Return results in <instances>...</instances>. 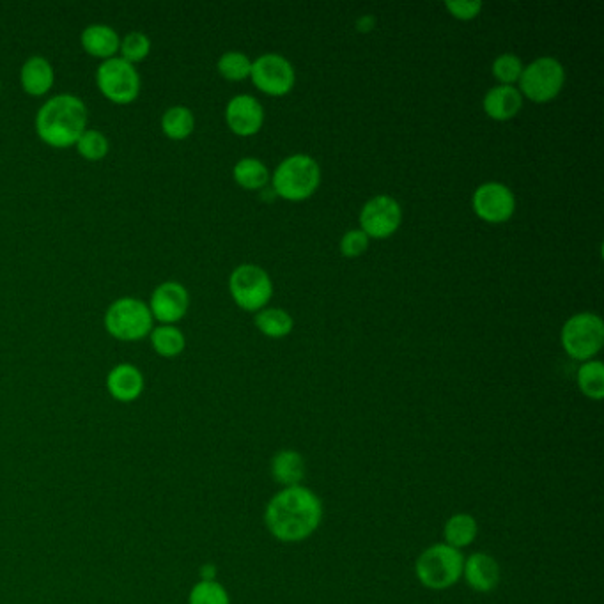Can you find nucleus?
<instances>
[{
    "label": "nucleus",
    "mask_w": 604,
    "mask_h": 604,
    "mask_svg": "<svg viewBox=\"0 0 604 604\" xmlns=\"http://www.w3.org/2000/svg\"><path fill=\"white\" fill-rule=\"evenodd\" d=\"M323 521V502L305 486L284 488L268 502L264 523L270 534L282 543L309 539Z\"/></svg>",
    "instance_id": "1"
},
{
    "label": "nucleus",
    "mask_w": 604,
    "mask_h": 604,
    "mask_svg": "<svg viewBox=\"0 0 604 604\" xmlns=\"http://www.w3.org/2000/svg\"><path fill=\"white\" fill-rule=\"evenodd\" d=\"M86 103L75 94L52 96L39 107L36 133L47 146L55 149L73 148L87 130Z\"/></svg>",
    "instance_id": "2"
},
{
    "label": "nucleus",
    "mask_w": 604,
    "mask_h": 604,
    "mask_svg": "<svg viewBox=\"0 0 604 604\" xmlns=\"http://www.w3.org/2000/svg\"><path fill=\"white\" fill-rule=\"evenodd\" d=\"M465 557L449 544L429 546L415 562L417 580L429 590H447L463 578Z\"/></svg>",
    "instance_id": "3"
},
{
    "label": "nucleus",
    "mask_w": 604,
    "mask_h": 604,
    "mask_svg": "<svg viewBox=\"0 0 604 604\" xmlns=\"http://www.w3.org/2000/svg\"><path fill=\"white\" fill-rule=\"evenodd\" d=\"M321 181L319 163L309 155L287 156L273 172V188L287 201H303L316 192Z\"/></svg>",
    "instance_id": "4"
},
{
    "label": "nucleus",
    "mask_w": 604,
    "mask_h": 604,
    "mask_svg": "<svg viewBox=\"0 0 604 604\" xmlns=\"http://www.w3.org/2000/svg\"><path fill=\"white\" fill-rule=\"evenodd\" d=\"M103 323L107 332L117 341L137 342L148 337L155 319L151 316L148 303L135 296H123L110 303Z\"/></svg>",
    "instance_id": "5"
},
{
    "label": "nucleus",
    "mask_w": 604,
    "mask_h": 604,
    "mask_svg": "<svg viewBox=\"0 0 604 604\" xmlns=\"http://www.w3.org/2000/svg\"><path fill=\"white\" fill-rule=\"evenodd\" d=\"M562 346L569 357L587 362L596 357L604 344V323L594 312H580L562 326Z\"/></svg>",
    "instance_id": "6"
},
{
    "label": "nucleus",
    "mask_w": 604,
    "mask_h": 604,
    "mask_svg": "<svg viewBox=\"0 0 604 604\" xmlns=\"http://www.w3.org/2000/svg\"><path fill=\"white\" fill-rule=\"evenodd\" d=\"M96 86L107 100L130 105L139 98L140 75L137 68L121 57L101 61L96 70Z\"/></svg>",
    "instance_id": "7"
},
{
    "label": "nucleus",
    "mask_w": 604,
    "mask_h": 604,
    "mask_svg": "<svg viewBox=\"0 0 604 604\" xmlns=\"http://www.w3.org/2000/svg\"><path fill=\"white\" fill-rule=\"evenodd\" d=\"M566 82V70L562 62L555 57H537L530 62L519 77V93L525 94L527 98L537 103H546L553 100L564 87Z\"/></svg>",
    "instance_id": "8"
},
{
    "label": "nucleus",
    "mask_w": 604,
    "mask_h": 604,
    "mask_svg": "<svg viewBox=\"0 0 604 604\" xmlns=\"http://www.w3.org/2000/svg\"><path fill=\"white\" fill-rule=\"evenodd\" d=\"M229 291L241 309L261 310L272 298V279L257 264H240L229 277Z\"/></svg>",
    "instance_id": "9"
},
{
    "label": "nucleus",
    "mask_w": 604,
    "mask_h": 604,
    "mask_svg": "<svg viewBox=\"0 0 604 604\" xmlns=\"http://www.w3.org/2000/svg\"><path fill=\"white\" fill-rule=\"evenodd\" d=\"M250 77L257 89L272 96L289 93L296 80L293 64L280 54L259 55L256 61H252Z\"/></svg>",
    "instance_id": "10"
},
{
    "label": "nucleus",
    "mask_w": 604,
    "mask_h": 604,
    "mask_svg": "<svg viewBox=\"0 0 604 604\" xmlns=\"http://www.w3.org/2000/svg\"><path fill=\"white\" fill-rule=\"evenodd\" d=\"M403 220L401 204L392 195H376L365 202L360 211V229L369 238H388Z\"/></svg>",
    "instance_id": "11"
},
{
    "label": "nucleus",
    "mask_w": 604,
    "mask_h": 604,
    "mask_svg": "<svg viewBox=\"0 0 604 604\" xmlns=\"http://www.w3.org/2000/svg\"><path fill=\"white\" fill-rule=\"evenodd\" d=\"M472 206L477 217L491 224H500L512 217L516 210V199L509 186L498 181H488L473 192Z\"/></svg>",
    "instance_id": "12"
},
{
    "label": "nucleus",
    "mask_w": 604,
    "mask_h": 604,
    "mask_svg": "<svg viewBox=\"0 0 604 604\" xmlns=\"http://www.w3.org/2000/svg\"><path fill=\"white\" fill-rule=\"evenodd\" d=\"M148 307L155 321L162 325H174L185 318L190 307V295L183 284L167 280L153 291Z\"/></svg>",
    "instance_id": "13"
},
{
    "label": "nucleus",
    "mask_w": 604,
    "mask_h": 604,
    "mask_svg": "<svg viewBox=\"0 0 604 604\" xmlns=\"http://www.w3.org/2000/svg\"><path fill=\"white\" fill-rule=\"evenodd\" d=\"M225 121L236 135H254L263 126V105L252 94H236L225 107Z\"/></svg>",
    "instance_id": "14"
},
{
    "label": "nucleus",
    "mask_w": 604,
    "mask_h": 604,
    "mask_svg": "<svg viewBox=\"0 0 604 604\" xmlns=\"http://www.w3.org/2000/svg\"><path fill=\"white\" fill-rule=\"evenodd\" d=\"M146 387L144 374L132 364H117L107 376V390L119 403L137 401Z\"/></svg>",
    "instance_id": "15"
},
{
    "label": "nucleus",
    "mask_w": 604,
    "mask_h": 604,
    "mask_svg": "<svg viewBox=\"0 0 604 604\" xmlns=\"http://www.w3.org/2000/svg\"><path fill=\"white\" fill-rule=\"evenodd\" d=\"M463 576L472 590L482 594L493 592L502 578L498 562L488 553H473L465 558Z\"/></svg>",
    "instance_id": "16"
},
{
    "label": "nucleus",
    "mask_w": 604,
    "mask_h": 604,
    "mask_svg": "<svg viewBox=\"0 0 604 604\" xmlns=\"http://www.w3.org/2000/svg\"><path fill=\"white\" fill-rule=\"evenodd\" d=\"M55 71L52 62L43 55H32L22 64L20 84L31 96H45L54 87Z\"/></svg>",
    "instance_id": "17"
},
{
    "label": "nucleus",
    "mask_w": 604,
    "mask_h": 604,
    "mask_svg": "<svg viewBox=\"0 0 604 604\" xmlns=\"http://www.w3.org/2000/svg\"><path fill=\"white\" fill-rule=\"evenodd\" d=\"M80 43L87 54L93 55L96 59L107 61L116 57L121 45V38L114 27L105 24L87 25L86 29L80 34Z\"/></svg>",
    "instance_id": "18"
},
{
    "label": "nucleus",
    "mask_w": 604,
    "mask_h": 604,
    "mask_svg": "<svg viewBox=\"0 0 604 604\" xmlns=\"http://www.w3.org/2000/svg\"><path fill=\"white\" fill-rule=\"evenodd\" d=\"M523 107V94L518 87L495 86L484 96V110L496 121H507L518 114Z\"/></svg>",
    "instance_id": "19"
},
{
    "label": "nucleus",
    "mask_w": 604,
    "mask_h": 604,
    "mask_svg": "<svg viewBox=\"0 0 604 604\" xmlns=\"http://www.w3.org/2000/svg\"><path fill=\"white\" fill-rule=\"evenodd\" d=\"M305 470V459L296 450H280L272 459L273 481L284 488L302 486Z\"/></svg>",
    "instance_id": "20"
},
{
    "label": "nucleus",
    "mask_w": 604,
    "mask_h": 604,
    "mask_svg": "<svg viewBox=\"0 0 604 604\" xmlns=\"http://www.w3.org/2000/svg\"><path fill=\"white\" fill-rule=\"evenodd\" d=\"M479 534V525H477V519L473 518L472 514H466V512H457L454 516H450L445 523L443 528V537H445V544H449L456 550H463L466 546L477 539Z\"/></svg>",
    "instance_id": "21"
},
{
    "label": "nucleus",
    "mask_w": 604,
    "mask_h": 604,
    "mask_svg": "<svg viewBox=\"0 0 604 604\" xmlns=\"http://www.w3.org/2000/svg\"><path fill=\"white\" fill-rule=\"evenodd\" d=\"M149 337H151V346L160 357L176 358L185 351V335L174 325L156 326L149 333Z\"/></svg>",
    "instance_id": "22"
},
{
    "label": "nucleus",
    "mask_w": 604,
    "mask_h": 604,
    "mask_svg": "<svg viewBox=\"0 0 604 604\" xmlns=\"http://www.w3.org/2000/svg\"><path fill=\"white\" fill-rule=\"evenodd\" d=\"M194 112L185 105H174L163 112L162 132L172 140H185L194 133Z\"/></svg>",
    "instance_id": "23"
},
{
    "label": "nucleus",
    "mask_w": 604,
    "mask_h": 604,
    "mask_svg": "<svg viewBox=\"0 0 604 604\" xmlns=\"http://www.w3.org/2000/svg\"><path fill=\"white\" fill-rule=\"evenodd\" d=\"M233 176L238 185L247 188V190H257L263 188L270 179V171L266 163L254 156L241 158L240 162L234 165Z\"/></svg>",
    "instance_id": "24"
},
{
    "label": "nucleus",
    "mask_w": 604,
    "mask_h": 604,
    "mask_svg": "<svg viewBox=\"0 0 604 604\" xmlns=\"http://www.w3.org/2000/svg\"><path fill=\"white\" fill-rule=\"evenodd\" d=\"M256 326L259 332H263L268 337H286L291 333L295 321L291 314L284 309H261L257 310Z\"/></svg>",
    "instance_id": "25"
},
{
    "label": "nucleus",
    "mask_w": 604,
    "mask_h": 604,
    "mask_svg": "<svg viewBox=\"0 0 604 604\" xmlns=\"http://www.w3.org/2000/svg\"><path fill=\"white\" fill-rule=\"evenodd\" d=\"M578 385L583 394L594 401L604 397V365L601 360H587L578 369Z\"/></svg>",
    "instance_id": "26"
},
{
    "label": "nucleus",
    "mask_w": 604,
    "mask_h": 604,
    "mask_svg": "<svg viewBox=\"0 0 604 604\" xmlns=\"http://www.w3.org/2000/svg\"><path fill=\"white\" fill-rule=\"evenodd\" d=\"M75 148H77L78 155L82 156L87 162H100L105 156L109 155L110 142L105 133L87 128L86 132L80 135Z\"/></svg>",
    "instance_id": "27"
},
{
    "label": "nucleus",
    "mask_w": 604,
    "mask_h": 604,
    "mask_svg": "<svg viewBox=\"0 0 604 604\" xmlns=\"http://www.w3.org/2000/svg\"><path fill=\"white\" fill-rule=\"evenodd\" d=\"M119 52H121V59H124V61H128L135 66L137 62L146 61L148 55L151 54V39H149L148 34H144V32H128V34L121 39Z\"/></svg>",
    "instance_id": "28"
},
{
    "label": "nucleus",
    "mask_w": 604,
    "mask_h": 604,
    "mask_svg": "<svg viewBox=\"0 0 604 604\" xmlns=\"http://www.w3.org/2000/svg\"><path fill=\"white\" fill-rule=\"evenodd\" d=\"M188 604H231V597L222 583L215 580H202L195 583L190 590Z\"/></svg>",
    "instance_id": "29"
},
{
    "label": "nucleus",
    "mask_w": 604,
    "mask_h": 604,
    "mask_svg": "<svg viewBox=\"0 0 604 604\" xmlns=\"http://www.w3.org/2000/svg\"><path fill=\"white\" fill-rule=\"evenodd\" d=\"M218 73L227 80H243V78L250 77V70H252V61L248 59L247 54L238 52V50H231V52H225L217 62Z\"/></svg>",
    "instance_id": "30"
},
{
    "label": "nucleus",
    "mask_w": 604,
    "mask_h": 604,
    "mask_svg": "<svg viewBox=\"0 0 604 604\" xmlns=\"http://www.w3.org/2000/svg\"><path fill=\"white\" fill-rule=\"evenodd\" d=\"M521 73H523V62L516 54L507 52L498 55L493 61V75L502 82V86H512L514 82H518Z\"/></svg>",
    "instance_id": "31"
},
{
    "label": "nucleus",
    "mask_w": 604,
    "mask_h": 604,
    "mask_svg": "<svg viewBox=\"0 0 604 604\" xmlns=\"http://www.w3.org/2000/svg\"><path fill=\"white\" fill-rule=\"evenodd\" d=\"M369 247V236L362 229H351L342 236L341 252L346 257H358Z\"/></svg>",
    "instance_id": "32"
},
{
    "label": "nucleus",
    "mask_w": 604,
    "mask_h": 604,
    "mask_svg": "<svg viewBox=\"0 0 604 604\" xmlns=\"http://www.w3.org/2000/svg\"><path fill=\"white\" fill-rule=\"evenodd\" d=\"M445 8L459 20H472L482 11V0H447Z\"/></svg>",
    "instance_id": "33"
},
{
    "label": "nucleus",
    "mask_w": 604,
    "mask_h": 604,
    "mask_svg": "<svg viewBox=\"0 0 604 604\" xmlns=\"http://www.w3.org/2000/svg\"><path fill=\"white\" fill-rule=\"evenodd\" d=\"M372 24H374V18L372 16H364V18L358 20V31H369Z\"/></svg>",
    "instance_id": "34"
},
{
    "label": "nucleus",
    "mask_w": 604,
    "mask_h": 604,
    "mask_svg": "<svg viewBox=\"0 0 604 604\" xmlns=\"http://www.w3.org/2000/svg\"><path fill=\"white\" fill-rule=\"evenodd\" d=\"M0 91H2V82H0Z\"/></svg>",
    "instance_id": "35"
}]
</instances>
